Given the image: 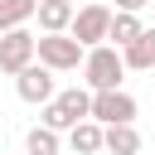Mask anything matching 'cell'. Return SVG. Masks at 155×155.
Listing matches in <instances>:
<instances>
[{
	"label": "cell",
	"instance_id": "1",
	"mask_svg": "<svg viewBox=\"0 0 155 155\" xmlns=\"http://www.w3.org/2000/svg\"><path fill=\"white\" fill-rule=\"evenodd\" d=\"M39 111H44V116H39L44 126H53V131L68 136L82 116H92V87H87V82H82V87H78V82H73V87H58Z\"/></svg>",
	"mask_w": 155,
	"mask_h": 155
},
{
	"label": "cell",
	"instance_id": "2",
	"mask_svg": "<svg viewBox=\"0 0 155 155\" xmlns=\"http://www.w3.org/2000/svg\"><path fill=\"white\" fill-rule=\"evenodd\" d=\"M82 44L68 34V29H39V39H34V58L39 63H48L53 73H78L82 68Z\"/></svg>",
	"mask_w": 155,
	"mask_h": 155
},
{
	"label": "cell",
	"instance_id": "3",
	"mask_svg": "<svg viewBox=\"0 0 155 155\" xmlns=\"http://www.w3.org/2000/svg\"><path fill=\"white\" fill-rule=\"evenodd\" d=\"M121 78H126V58H121L116 44H92V48L82 53V82H87L92 92L121 87Z\"/></svg>",
	"mask_w": 155,
	"mask_h": 155
},
{
	"label": "cell",
	"instance_id": "4",
	"mask_svg": "<svg viewBox=\"0 0 155 155\" xmlns=\"http://www.w3.org/2000/svg\"><path fill=\"white\" fill-rule=\"evenodd\" d=\"M53 78H58V73H53L48 63H39V58H34V63H24V68L15 73V92H19V102L44 107V102L58 92V82H53Z\"/></svg>",
	"mask_w": 155,
	"mask_h": 155
},
{
	"label": "cell",
	"instance_id": "5",
	"mask_svg": "<svg viewBox=\"0 0 155 155\" xmlns=\"http://www.w3.org/2000/svg\"><path fill=\"white\" fill-rule=\"evenodd\" d=\"M107 29H111V5H102V0L82 5V10L73 15V24H68V34H73L82 48H92V44H107Z\"/></svg>",
	"mask_w": 155,
	"mask_h": 155
},
{
	"label": "cell",
	"instance_id": "6",
	"mask_svg": "<svg viewBox=\"0 0 155 155\" xmlns=\"http://www.w3.org/2000/svg\"><path fill=\"white\" fill-rule=\"evenodd\" d=\"M34 39H39V34H29L24 24L0 34V73H5V78H15L24 63H34Z\"/></svg>",
	"mask_w": 155,
	"mask_h": 155
},
{
	"label": "cell",
	"instance_id": "7",
	"mask_svg": "<svg viewBox=\"0 0 155 155\" xmlns=\"http://www.w3.org/2000/svg\"><path fill=\"white\" fill-rule=\"evenodd\" d=\"M92 116H97L102 126H111V121H136V97L121 92V87L92 92Z\"/></svg>",
	"mask_w": 155,
	"mask_h": 155
},
{
	"label": "cell",
	"instance_id": "8",
	"mask_svg": "<svg viewBox=\"0 0 155 155\" xmlns=\"http://www.w3.org/2000/svg\"><path fill=\"white\" fill-rule=\"evenodd\" d=\"M102 150H107V155H140V131H136V121H111V126H102Z\"/></svg>",
	"mask_w": 155,
	"mask_h": 155
},
{
	"label": "cell",
	"instance_id": "9",
	"mask_svg": "<svg viewBox=\"0 0 155 155\" xmlns=\"http://www.w3.org/2000/svg\"><path fill=\"white\" fill-rule=\"evenodd\" d=\"M68 150H73V155H102V121H97V116H82V121L68 131Z\"/></svg>",
	"mask_w": 155,
	"mask_h": 155
},
{
	"label": "cell",
	"instance_id": "10",
	"mask_svg": "<svg viewBox=\"0 0 155 155\" xmlns=\"http://www.w3.org/2000/svg\"><path fill=\"white\" fill-rule=\"evenodd\" d=\"M121 58H126V68H136V73H150L155 68V29H140L126 48H121Z\"/></svg>",
	"mask_w": 155,
	"mask_h": 155
},
{
	"label": "cell",
	"instance_id": "11",
	"mask_svg": "<svg viewBox=\"0 0 155 155\" xmlns=\"http://www.w3.org/2000/svg\"><path fill=\"white\" fill-rule=\"evenodd\" d=\"M73 15H78V5H73V0H39V10H34L39 29H68V24H73Z\"/></svg>",
	"mask_w": 155,
	"mask_h": 155
},
{
	"label": "cell",
	"instance_id": "12",
	"mask_svg": "<svg viewBox=\"0 0 155 155\" xmlns=\"http://www.w3.org/2000/svg\"><path fill=\"white\" fill-rule=\"evenodd\" d=\"M24 155H63V131H53V126H29V136H24Z\"/></svg>",
	"mask_w": 155,
	"mask_h": 155
},
{
	"label": "cell",
	"instance_id": "13",
	"mask_svg": "<svg viewBox=\"0 0 155 155\" xmlns=\"http://www.w3.org/2000/svg\"><path fill=\"white\" fill-rule=\"evenodd\" d=\"M140 29H145V24H140V15H136V10H111V29H107V44L126 48V44H131Z\"/></svg>",
	"mask_w": 155,
	"mask_h": 155
},
{
	"label": "cell",
	"instance_id": "14",
	"mask_svg": "<svg viewBox=\"0 0 155 155\" xmlns=\"http://www.w3.org/2000/svg\"><path fill=\"white\" fill-rule=\"evenodd\" d=\"M34 10H39V0H0V34H5V29L29 24V19H34Z\"/></svg>",
	"mask_w": 155,
	"mask_h": 155
},
{
	"label": "cell",
	"instance_id": "15",
	"mask_svg": "<svg viewBox=\"0 0 155 155\" xmlns=\"http://www.w3.org/2000/svg\"><path fill=\"white\" fill-rule=\"evenodd\" d=\"M145 5H150V0H116V5H111V10H136V15H140V10H145Z\"/></svg>",
	"mask_w": 155,
	"mask_h": 155
}]
</instances>
